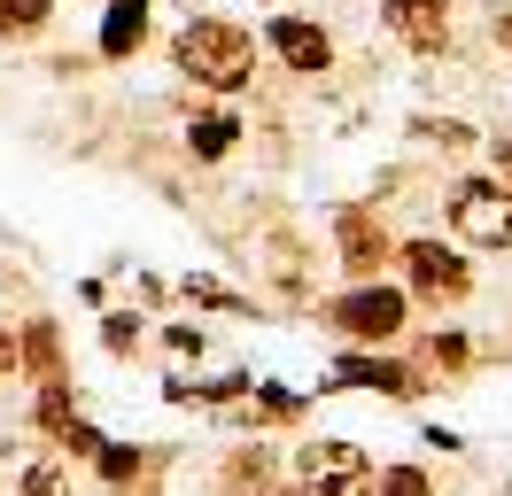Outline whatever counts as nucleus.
Segmentation results:
<instances>
[{
  "instance_id": "f257e3e1",
  "label": "nucleus",
  "mask_w": 512,
  "mask_h": 496,
  "mask_svg": "<svg viewBox=\"0 0 512 496\" xmlns=\"http://www.w3.org/2000/svg\"><path fill=\"white\" fill-rule=\"evenodd\" d=\"M179 70L210 93H241L249 70H256V31L225 24V16H194V24L179 31Z\"/></svg>"
},
{
  "instance_id": "f03ea898",
  "label": "nucleus",
  "mask_w": 512,
  "mask_h": 496,
  "mask_svg": "<svg viewBox=\"0 0 512 496\" xmlns=\"http://www.w3.org/2000/svg\"><path fill=\"white\" fill-rule=\"evenodd\" d=\"M295 473L311 496H373V458L357 442H303Z\"/></svg>"
},
{
  "instance_id": "7ed1b4c3",
  "label": "nucleus",
  "mask_w": 512,
  "mask_h": 496,
  "mask_svg": "<svg viewBox=\"0 0 512 496\" xmlns=\"http://www.w3.org/2000/svg\"><path fill=\"white\" fill-rule=\"evenodd\" d=\"M450 225H458V241H474V248H512V194L497 179H466L450 194Z\"/></svg>"
},
{
  "instance_id": "20e7f679",
  "label": "nucleus",
  "mask_w": 512,
  "mask_h": 496,
  "mask_svg": "<svg viewBox=\"0 0 512 496\" xmlns=\"http://www.w3.org/2000/svg\"><path fill=\"white\" fill-rule=\"evenodd\" d=\"M404 310H412L404 287H350L326 318H334L350 341H396V334H404Z\"/></svg>"
},
{
  "instance_id": "39448f33",
  "label": "nucleus",
  "mask_w": 512,
  "mask_h": 496,
  "mask_svg": "<svg viewBox=\"0 0 512 496\" xmlns=\"http://www.w3.org/2000/svg\"><path fill=\"white\" fill-rule=\"evenodd\" d=\"M404 279H412V295H427V303H466L474 295L466 256L443 248V241H404Z\"/></svg>"
},
{
  "instance_id": "423d86ee",
  "label": "nucleus",
  "mask_w": 512,
  "mask_h": 496,
  "mask_svg": "<svg viewBox=\"0 0 512 496\" xmlns=\"http://www.w3.org/2000/svg\"><path fill=\"white\" fill-rule=\"evenodd\" d=\"M272 55L288 62L295 78H319L326 62H334V39H326V24H311V16H272Z\"/></svg>"
},
{
  "instance_id": "0eeeda50",
  "label": "nucleus",
  "mask_w": 512,
  "mask_h": 496,
  "mask_svg": "<svg viewBox=\"0 0 512 496\" xmlns=\"http://www.w3.org/2000/svg\"><path fill=\"white\" fill-rule=\"evenodd\" d=\"M334 241H342V264H350L357 279H373L388 264V225L365 210V202H350V210L334 217Z\"/></svg>"
},
{
  "instance_id": "6e6552de",
  "label": "nucleus",
  "mask_w": 512,
  "mask_h": 496,
  "mask_svg": "<svg viewBox=\"0 0 512 496\" xmlns=\"http://www.w3.org/2000/svg\"><path fill=\"white\" fill-rule=\"evenodd\" d=\"M388 31L404 39V47H419V55H435V47H450V0H381Z\"/></svg>"
},
{
  "instance_id": "1a4fd4ad",
  "label": "nucleus",
  "mask_w": 512,
  "mask_h": 496,
  "mask_svg": "<svg viewBox=\"0 0 512 496\" xmlns=\"http://www.w3.org/2000/svg\"><path fill=\"white\" fill-rule=\"evenodd\" d=\"M148 47V0H109V16H101V55L125 62Z\"/></svg>"
},
{
  "instance_id": "9d476101",
  "label": "nucleus",
  "mask_w": 512,
  "mask_h": 496,
  "mask_svg": "<svg viewBox=\"0 0 512 496\" xmlns=\"http://www.w3.org/2000/svg\"><path fill=\"white\" fill-rule=\"evenodd\" d=\"M334 380H350V388H381V396H419V380L396 357H342Z\"/></svg>"
},
{
  "instance_id": "9b49d317",
  "label": "nucleus",
  "mask_w": 512,
  "mask_h": 496,
  "mask_svg": "<svg viewBox=\"0 0 512 496\" xmlns=\"http://www.w3.org/2000/svg\"><path fill=\"white\" fill-rule=\"evenodd\" d=\"M16 365H32L39 380H63V341H55V318H32L24 341H16Z\"/></svg>"
},
{
  "instance_id": "f8f14e48",
  "label": "nucleus",
  "mask_w": 512,
  "mask_h": 496,
  "mask_svg": "<svg viewBox=\"0 0 512 496\" xmlns=\"http://www.w3.org/2000/svg\"><path fill=\"white\" fill-rule=\"evenodd\" d=\"M47 16H55V0H0V39H32L47 31Z\"/></svg>"
},
{
  "instance_id": "ddd939ff",
  "label": "nucleus",
  "mask_w": 512,
  "mask_h": 496,
  "mask_svg": "<svg viewBox=\"0 0 512 496\" xmlns=\"http://www.w3.org/2000/svg\"><path fill=\"white\" fill-rule=\"evenodd\" d=\"M233 140H241V124H233V117H202V124H194V155H202V163H218Z\"/></svg>"
},
{
  "instance_id": "4468645a",
  "label": "nucleus",
  "mask_w": 512,
  "mask_h": 496,
  "mask_svg": "<svg viewBox=\"0 0 512 496\" xmlns=\"http://www.w3.org/2000/svg\"><path fill=\"white\" fill-rule=\"evenodd\" d=\"M70 419H78V403H70V388H63V380H47V388H39V427H47V434H63Z\"/></svg>"
},
{
  "instance_id": "2eb2a0df",
  "label": "nucleus",
  "mask_w": 512,
  "mask_h": 496,
  "mask_svg": "<svg viewBox=\"0 0 512 496\" xmlns=\"http://www.w3.org/2000/svg\"><path fill=\"white\" fill-rule=\"evenodd\" d=\"M101 341H109V357H132V349H140V318H132V310H109V318H101Z\"/></svg>"
},
{
  "instance_id": "dca6fc26",
  "label": "nucleus",
  "mask_w": 512,
  "mask_h": 496,
  "mask_svg": "<svg viewBox=\"0 0 512 496\" xmlns=\"http://www.w3.org/2000/svg\"><path fill=\"white\" fill-rule=\"evenodd\" d=\"M373 489H381V496H435V481H427L419 465H388V473L373 481Z\"/></svg>"
},
{
  "instance_id": "f3484780",
  "label": "nucleus",
  "mask_w": 512,
  "mask_h": 496,
  "mask_svg": "<svg viewBox=\"0 0 512 496\" xmlns=\"http://www.w3.org/2000/svg\"><path fill=\"white\" fill-rule=\"evenodd\" d=\"M94 465H101V481H117V489H125L132 473H140V450H117V442H101Z\"/></svg>"
},
{
  "instance_id": "a211bd4d",
  "label": "nucleus",
  "mask_w": 512,
  "mask_h": 496,
  "mask_svg": "<svg viewBox=\"0 0 512 496\" xmlns=\"http://www.w3.org/2000/svg\"><path fill=\"white\" fill-rule=\"evenodd\" d=\"M24 496H70V473L55 458H39L32 473H24Z\"/></svg>"
},
{
  "instance_id": "6ab92c4d",
  "label": "nucleus",
  "mask_w": 512,
  "mask_h": 496,
  "mask_svg": "<svg viewBox=\"0 0 512 496\" xmlns=\"http://www.w3.org/2000/svg\"><path fill=\"white\" fill-rule=\"evenodd\" d=\"M466 357H474V341H466V334H435V341H427V365H443V372H458Z\"/></svg>"
},
{
  "instance_id": "aec40b11",
  "label": "nucleus",
  "mask_w": 512,
  "mask_h": 496,
  "mask_svg": "<svg viewBox=\"0 0 512 496\" xmlns=\"http://www.w3.org/2000/svg\"><path fill=\"white\" fill-rule=\"evenodd\" d=\"M55 442H63V450H78V458H94V450H101V434L86 427V419H70V427L55 434Z\"/></svg>"
},
{
  "instance_id": "412c9836",
  "label": "nucleus",
  "mask_w": 512,
  "mask_h": 496,
  "mask_svg": "<svg viewBox=\"0 0 512 496\" xmlns=\"http://www.w3.org/2000/svg\"><path fill=\"white\" fill-rule=\"evenodd\" d=\"M8 372H16V334L0 326V380H8Z\"/></svg>"
},
{
  "instance_id": "4be33fe9",
  "label": "nucleus",
  "mask_w": 512,
  "mask_h": 496,
  "mask_svg": "<svg viewBox=\"0 0 512 496\" xmlns=\"http://www.w3.org/2000/svg\"><path fill=\"white\" fill-rule=\"evenodd\" d=\"M497 47H512V16H497Z\"/></svg>"
}]
</instances>
